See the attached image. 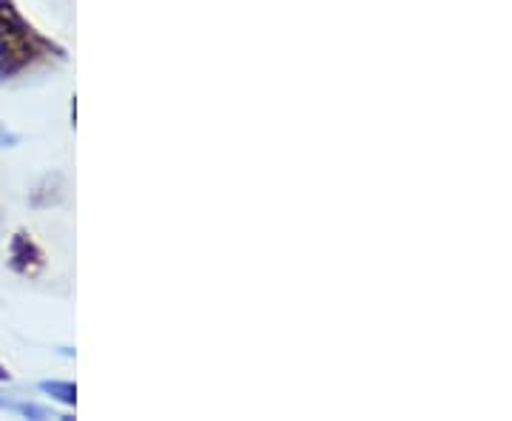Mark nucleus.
<instances>
[{
	"instance_id": "obj_1",
	"label": "nucleus",
	"mask_w": 512,
	"mask_h": 421,
	"mask_svg": "<svg viewBox=\"0 0 512 421\" xmlns=\"http://www.w3.org/2000/svg\"><path fill=\"white\" fill-rule=\"evenodd\" d=\"M66 60L69 52L29 23L15 0H0V83H12Z\"/></svg>"
},
{
	"instance_id": "obj_3",
	"label": "nucleus",
	"mask_w": 512,
	"mask_h": 421,
	"mask_svg": "<svg viewBox=\"0 0 512 421\" xmlns=\"http://www.w3.org/2000/svg\"><path fill=\"white\" fill-rule=\"evenodd\" d=\"M0 410H6V413H15V416H23V419H55V413L49 410V407H40V404L32 402H18V399H0Z\"/></svg>"
},
{
	"instance_id": "obj_2",
	"label": "nucleus",
	"mask_w": 512,
	"mask_h": 421,
	"mask_svg": "<svg viewBox=\"0 0 512 421\" xmlns=\"http://www.w3.org/2000/svg\"><path fill=\"white\" fill-rule=\"evenodd\" d=\"M46 265H49V259L35 242V237L29 231H15V237L9 242V268L18 276L35 279L46 271Z\"/></svg>"
},
{
	"instance_id": "obj_5",
	"label": "nucleus",
	"mask_w": 512,
	"mask_h": 421,
	"mask_svg": "<svg viewBox=\"0 0 512 421\" xmlns=\"http://www.w3.org/2000/svg\"><path fill=\"white\" fill-rule=\"evenodd\" d=\"M9 379H12V373H9V370H6V367L0 365V385H6V382H9Z\"/></svg>"
},
{
	"instance_id": "obj_4",
	"label": "nucleus",
	"mask_w": 512,
	"mask_h": 421,
	"mask_svg": "<svg viewBox=\"0 0 512 421\" xmlns=\"http://www.w3.org/2000/svg\"><path fill=\"white\" fill-rule=\"evenodd\" d=\"M37 390L40 393H46V396H52L55 402L66 404V407H74V402H77V387H74V382H40L37 385Z\"/></svg>"
}]
</instances>
